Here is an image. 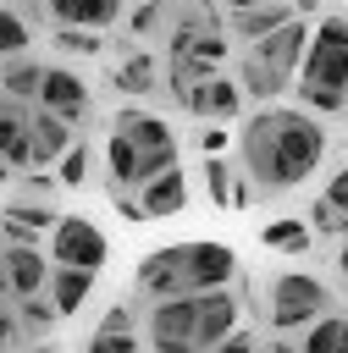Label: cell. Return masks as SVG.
<instances>
[{
  "mask_svg": "<svg viewBox=\"0 0 348 353\" xmlns=\"http://www.w3.org/2000/svg\"><path fill=\"white\" fill-rule=\"evenodd\" d=\"M326 160V127L320 116L298 105H260L238 127V176L254 199H282L304 188Z\"/></svg>",
  "mask_w": 348,
  "mask_h": 353,
  "instance_id": "cell-1",
  "label": "cell"
},
{
  "mask_svg": "<svg viewBox=\"0 0 348 353\" xmlns=\"http://www.w3.org/2000/svg\"><path fill=\"white\" fill-rule=\"evenodd\" d=\"M221 287H238V254L226 243H166L155 254H144L138 265V292L149 303H166V298H204V292H221Z\"/></svg>",
  "mask_w": 348,
  "mask_h": 353,
  "instance_id": "cell-2",
  "label": "cell"
},
{
  "mask_svg": "<svg viewBox=\"0 0 348 353\" xmlns=\"http://www.w3.org/2000/svg\"><path fill=\"white\" fill-rule=\"evenodd\" d=\"M348 105V17L331 11L315 22L309 50H304V83H298V110L309 116H337Z\"/></svg>",
  "mask_w": 348,
  "mask_h": 353,
  "instance_id": "cell-3",
  "label": "cell"
},
{
  "mask_svg": "<svg viewBox=\"0 0 348 353\" xmlns=\"http://www.w3.org/2000/svg\"><path fill=\"white\" fill-rule=\"evenodd\" d=\"M309 22L293 17L287 28H276L271 39L249 44L243 61H238V88L254 99V105H271L282 88H298V66H304V50H309Z\"/></svg>",
  "mask_w": 348,
  "mask_h": 353,
  "instance_id": "cell-4",
  "label": "cell"
},
{
  "mask_svg": "<svg viewBox=\"0 0 348 353\" xmlns=\"http://www.w3.org/2000/svg\"><path fill=\"white\" fill-rule=\"evenodd\" d=\"M320 314H331V287L309 270H282L271 281V325L276 331H309Z\"/></svg>",
  "mask_w": 348,
  "mask_h": 353,
  "instance_id": "cell-5",
  "label": "cell"
},
{
  "mask_svg": "<svg viewBox=\"0 0 348 353\" xmlns=\"http://www.w3.org/2000/svg\"><path fill=\"white\" fill-rule=\"evenodd\" d=\"M110 259V237L88 221V215H61L55 232H50V265H66V270H94Z\"/></svg>",
  "mask_w": 348,
  "mask_h": 353,
  "instance_id": "cell-6",
  "label": "cell"
},
{
  "mask_svg": "<svg viewBox=\"0 0 348 353\" xmlns=\"http://www.w3.org/2000/svg\"><path fill=\"white\" fill-rule=\"evenodd\" d=\"M193 325H199V298H166V303H149L144 342L149 353H199Z\"/></svg>",
  "mask_w": 348,
  "mask_h": 353,
  "instance_id": "cell-7",
  "label": "cell"
},
{
  "mask_svg": "<svg viewBox=\"0 0 348 353\" xmlns=\"http://www.w3.org/2000/svg\"><path fill=\"white\" fill-rule=\"evenodd\" d=\"M177 105H182V110H193V116H210V121H232V116L243 110V88H238L232 77L210 72V77L188 83V88L177 94Z\"/></svg>",
  "mask_w": 348,
  "mask_h": 353,
  "instance_id": "cell-8",
  "label": "cell"
},
{
  "mask_svg": "<svg viewBox=\"0 0 348 353\" xmlns=\"http://www.w3.org/2000/svg\"><path fill=\"white\" fill-rule=\"evenodd\" d=\"M39 110H50V116H61V121H83V116H88V83H83L72 66H44Z\"/></svg>",
  "mask_w": 348,
  "mask_h": 353,
  "instance_id": "cell-9",
  "label": "cell"
},
{
  "mask_svg": "<svg viewBox=\"0 0 348 353\" xmlns=\"http://www.w3.org/2000/svg\"><path fill=\"white\" fill-rule=\"evenodd\" d=\"M0 270H6V298L22 303V298H39L50 287V254L39 248H0Z\"/></svg>",
  "mask_w": 348,
  "mask_h": 353,
  "instance_id": "cell-10",
  "label": "cell"
},
{
  "mask_svg": "<svg viewBox=\"0 0 348 353\" xmlns=\"http://www.w3.org/2000/svg\"><path fill=\"white\" fill-rule=\"evenodd\" d=\"M238 287H221V292H204L199 298V325H193V342L199 353H215L232 331H238Z\"/></svg>",
  "mask_w": 348,
  "mask_h": 353,
  "instance_id": "cell-11",
  "label": "cell"
},
{
  "mask_svg": "<svg viewBox=\"0 0 348 353\" xmlns=\"http://www.w3.org/2000/svg\"><path fill=\"white\" fill-rule=\"evenodd\" d=\"M72 143H77L72 121H61V116H50V110H39V105H33V121H28V149H33V165H39V171L61 165Z\"/></svg>",
  "mask_w": 348,
  "mask_h": 353,
  "instance_id": "cell-12",
  "label": "cell"
},
{
  "mask_svg": "<svg viewBox=\"0 0 348 353\" xmlns=\"http://www.w3.org/2000/svg\"><path fill=\"white\" fill-rule=\"evenodd\" d=\"M116 138H127L138 154H171L177 160V132L160 121V116H149V110H116Z\"/></svg>",
  "mask_w": 348,
  "mask_h": 353,
  "instance_id": "cell-13",
  "label": "cell"
},
{
  "mask_svg": "<svg viewBox=\"0 0 348 353\" xmlns=\"http://www.w3.org/2000/svg\"><path fill=\"white\" fill-rule=\"evenodd\" d=\"M138 204H144V221H166V215H182L188 210V176L171 165V171H160L155 182H144L138 188Z\"/></svg>",
  "mask_w": 348,
  "mask_h": 353,
  "instance_id": "cell-14",
  "label": "cell"
},
{
  "mask_svg": "<svg viewBox=\"0 0 348 353\" xmlns=\"http://www.w3.org/2000/svg\"><path fill=\"white\" fill-rule=\"evenodd\" d=\"M28 121H33V105H22V99H6V94H0V160H6V165H33Z\"/></svg>",
  "mask_w": 348,
  "mask_h": 353,
  "instance_id": "cell-15",
  "label": "cell"
},
{
  "mask_svg": "<svg viewBox=\"0 0 348 353\" xmlns=\"http://www.w3.org/2000/svg\"><path fill=\"white\" fill-rule=\"evenodd\" d=\"M44 11L61 22V28H83V33H99L122 17V0H44Z\"/></svg>",
  "mask_w": 348,
  "mask_h": 353,
  "instance_id": "cell-16",
  "label": "cell"
},
{
  "mask_svg": "<svg viewBox=\"0 0 348 353\" xmlns=\"http://www.w3.org/2000/svg\"><path fill=\"white\" fill-rule=\"evenodd\" d=\"M287 22H293V6H249V11H226L232 39H249V44L271 39V33H276V28H287Z\"/></svg>",
  "mask_w": 348,
  "mask_h": 353,
  "instance_id": "cell-17",
  "label": "cell"
},
{
  "mask_svg": "<svg viewBox=\"0 0 348 353\" xmlns=\"http://www.w3.org/2000/svg\"><path fill=\"white\" fill-rule=\"evenodd\" d=\"M88 292H94V270H66V265H55V270H50L44 298L55 303V314H61V320H66V314H77V309L88 303Z\"/></svg>",
  "mask_w": 348,
  "mask_h": 353,
  "instance_id": "cell-18",
  "label": "cell"
},
{
  "mask_svg": "<svg viewBox=\"0 0 348 353\" xmlns=\"http://www.w3.org/2000/svg\"><path fill=\"white\" fill-rule=\"evenodd\" d=\"M39 83H44V66L33 55H17L0 66V94L6 99H22V105H39Z\"/></svg>",
  "mask_w": 348,
  "mask_h": 353,
  "instance_id": "cell-19",
  "label": "cell"
},
{
  "mask_svg": "<svg viewBox=\"0 0 348 353\" xmlns=\"http://www.w3.org/2000/svg\"><path fill=\"white\" fill-rule=\"evenodd\" d=\"M298 353H348V314H320L304 331V347Z\"/></svg>",
  "mask_w": 348,
  "mask_h": 353,
  "instance_id": "cell-20",
  "label": "cell"
},
{
  "mask_svg": "<svg viewBox=\"0 0 348 353\" xmlns=\"http://www.w3.org/2000/svg\"><path fill=\"white\" fill-rule=\"evenodd\" d=\"M309 221H298V215H282V221H271L265 232H260V243L265 248H276V254H304L309 248Z\"/></svg>",
  "mask_w": 348,
  "mask_h": 353,
  "instance_id": "cell-21",
  "label": "cell"
},
{
  "mask_svg": "<svg viewBox=\"0 0 348 353\" xmlns=\"http://www.w3.org/2000/svg\"><path fill=\"white\" fill-rule=\"evenodd\" d=\"M110 83H116L122 94H149V88H155V55H144V50H127Z\"/></svg>",
  "mask_w": 348,
  "mask_h": 353,
  "instance_id": "cell-22",
  "label": "cell"
},
{
  "mask_svg": "<svg viewBox=\"0 0 348 353\" xmlns=\"http://www.w3.org/2000/svg\"><path fill=\"white\" fill-rule=\"evenodd\" d=\"M0 221H11V226H22L28 237H39V232H55L61 210H50V204H33V199H17V204H6V215H0Z\"/></svg>",
  "mask_w": 348,
  "mask_h": 353,
  "instance_id": "cell-23",
  "label": "cell"
},
{
  "mask_svg": "<svg viewBox=\"0 0 348 353\" xmlns=\"http://www.w3.org/2000/svg\"><path fill=\"white\" fill-rule=\"evenodd\" d=\"M55 320H61V314H55V303H50L44 292L17 303V325H22V336H33V342H44V336L55 331Z\"/></svg>",
  "mask_w": 348,
  "mask_h": 353,
  "instance_id": "cell-24",
  "label": "cell"
},
{
  "mask_svg": "<svg viewBox=\"0 0 348 353\" xmlns=\"http://www.w3.org/2000/svg\"><path fill=\"white\" fill-rule=\"evenodd\" d=\"M28 44H33V28L11 11V6H0V61H17V55H28Z\"/></svg>",
  "mask_w": 348,
  "mask_h": 353,
  "instance_id": "cell-25",
  "label": "cell"
},
{
  "mask_svg": "<svg viewBox=\"0 0 348 353\" xmlns=\"http://www.w3.org/2000/svg\"><path fill=\"white\" fill-rule=\"evenodd\" d=\"M61 55H99L105 50V39L99 33H83V28H55V39H50Z\"/></svg>",
  "mask_w": 348,
  "mask_h": 353,
  "instance_id": "cell-26",
  "label": "cell"
},
{
  "mask_svg": "<svg viewBox=\"0 0 348 353\" xmlns=\"http://www.w3.org/2000/svg\"><path fill=\"white\" fill-rule=\"evenodd\" d=\"M88 160H94V154H88V143L77 138V143L66 149V160L55 165V182H61V188H83V176H88Z\"/></svg>",
  "mask_w": 348,
  "mask_h": 353,
  "instance_id": "cell-27",
  "label": "cell"
},
{
  "mask_svg": "<svg viewBox=\"0 0 348 353\" xmlns=\"http://www.w3.org/2000/svg\"><path fill=\"white\" fill-rule=\"evenodd\" d=\"M232 165L226 160H204V188H210V204H221V210H232Z\"/></svg>",
  "mask_w": 348,
  "mask_h": 353,
  "instance_id": "cell-28",
  "label": "cell"
},
{
  "mask_svg": "<svg viewBox=\"0 0 348 353\" xmlns=\"http://www.w3.org/2000/svg\"><path fill=\"white\" fill-rule=\"evenodd\" d=\"M309 232H326V237H348V215H342V210H331L326 199H315V204H309Z\"/></svg>",
  "mask_w": 348,
  "mask_h": 353,
  "instance_id": "cell-29",
  "label": "cell"
},
{
  "mask_svg": "<svg viewBox=\"0 0 348 353\" xmlns=\"http://www.w3.org/2000/svg\"><path fill=\"white\" fill-rule=\"evenodd\" d=\"M83 353H144V347H138V331H94Z\"/></svg>",
  "mask_w": 348,
  "mask_h": 353,
  "instance_id": "cell-30",
  "label": "cell"
},
{
  "mask_svg": "<svg viewBox=\"0 0 348 353\" xmlns=\"http://www.w3.org/2000/svg\"><path fill=\"white\" fill-rule=\"evenodd\" d=\"M171 6H177V0H149V6L133 17V33H138V39H149L155 28H171Z\"/></svg>",
  "mask_w": 348,
  "mask_h": 353,
  "instance_id": "cell-31",
  "label": "cell"
},
{
  "mask_svg": "<svg viewBox=\"0 0 348 353\" xmlns=\"http://www.w3.org/2000/svg\"><path fill=\"white\" fill-rule=\"evenodd\" d=\"M99 331H138V309L122 298V303H110L105 309V320H99Z\"/></svg>",
  "mask_w": 348,
  "mask_h": 353,
  "instance_id": "cell-32",
  "label": "cell"
},
{
  "mask_svg": "<svg viewBox=\"0 0 348 353\" xmlns=\"http://www.w3.org/2000/svg\"><path fill=\"white\" fill-rule=\"evenodd\" d=\"M320 199H326L331 210H342V215H348V160L331 171V182H326V193H320Z\"/></svg>",
  "mask_w": 348,
  "mask_h": 353,
  "instance_id": "cell-33",
  "label": "cell"
},
{
  "mask_svg": "<svg viewBox=\"0 0 348 353\" xmlns=\"http://www.w3.org/2000/svg\"><path fill=\"white\" fill-rule=\"evenodd\" d=\"M22 342V325H17V303L11 298H0V353L6 347H17Z\"/></svg>",
  "mask_w": 348,
  "mask_h": 353,
  "instance_id": "cell-34",
  "label": "cell"
},
{
  "mask_svg": "<svg viewBox=\"0 0 348 353\" xmlns=\"http://www.w3.org/2000/svg\"><path fill=\"white\" fill-rule=\"evenodd\" d=\"M55 188H61V182H55V176H44V171H39V176H28V182H22V199H33V204H44V199H50V193H55Z\"/></svg>",
  "mask_w": 348,
  "mask_h": 353,
  "instance_id": "cell-35",
  "label": "cell"
},
{
  "mask_svg": "<svg viewBox=\"0 0 348 353\" xmlns=\"http://www.w3.org/2000/svg\"><path fill=\"white\" fill-rule=\"evenodd\" d=\"M215 353H260V336H254V331H243V325H238V331H232V336H226V342H221V347H215Z\"/></svg>",
  "mask_w": 348,
  "mask_h": 353,
  "instance_id": "cell-36",
  "label": "cell"
},
{
  "mask_svg": "<svg viewBox=\"0 0 348 353\" xmlns=\"http://www.w3.org/2000/svg\"><path fill=\"white\" fill-rule=\"evenodd\" d=\"M199 149H204V160H221V149H226V127H204V132H199Z\"/></svg>",
  "mask_w": 348,
  "mask_h": 353,
  "instance_id": "cell-37",
  "label": "cell"
},
{
  "mask_svg": "<svg viewBox=\"0 0 348 353\" xmlns=\"http://www.w3.org/2000/svg\"><path fill=\"white\" fill-rule=\"evenodd\" d=\"M226 11H249V6H298V0H221Z\"/></svg>",
  "mask_w": 348,
  "mask_h": 353,
  "instance_id": "cell-38",
  "label": "cell"
},
{
  "mask_svg": "<svg viewBox=\"0 0 348 353\" xmlns=\"http://www.w3.org/2000/svg\"><path fill=\"white\" fill-rule=\"evenodd\" d=\"M22 353H61V347H55V342H28Z\"/></svg>",
  "mask_w": 348,
  "mask_h": 353,
  "instance_id": "cell-39",
  "label": "cell"
},
{
  "mask_svg": "<svg viewBox=\"0 0 348 353\" xmlns=\"http://www.w3.org/2000/svg\"><path fill=\"white\" fill-rule=\"evenodd\" d=\"M260 353H298V347H293V342H265Z\"/></svg>",
  "mask_w": 348,
  "mask_h": 353,
  "instance_id": "cell-40",
  "label": "cell"
},
{
  "mask_svg": "<svg viewBox=\"0 0 348 353\" xmlns=\"http://www.w3.org/2000/svg\"><path fill=\"white\" fill-rule=\"evenodd\" d=\"M337 270L348 276V237H342V248H337Z\"/></svg>",
  "mask_w": 348,
  "mask_h": 353,
  "instance_id": "cell-41",
  "label": "cell"
},
{
  "mask_svg": "<svg viewBox=\"0 0 348 353\" xmlns=\"http://www.w3.org/2000/svg\"><path fill=\"white\" fill-rule=\"evenodd\" d=\"M6 176H11V165H6V160H0V182H6Z\"/></svg>",
  "mask_w": 348,
  "mask_h": 353,
  "instance_id": "cell-42",
  "label": "cell"
},
{
  "mask_svg": "<svg viewBox=\"0 0 348 353\" xmlns=\"http://www.w3.org/2000/svg\"><path fill=\"white\" fill-rule=\"evenodd\" d=\"M0 248H6V243H0Z\"/></svg>",
  "mask_w": 348,
  "mask_h": 353,
  "instance_id": "cell-43",
  "label": "cell"
}]
</instances>
